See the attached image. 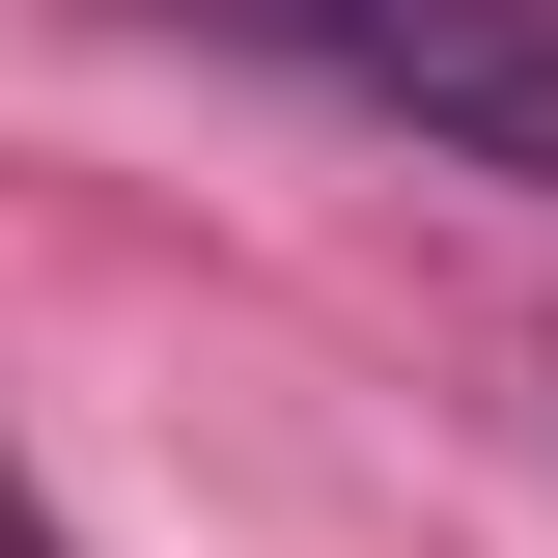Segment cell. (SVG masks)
<instances>
[{
    "mask_svg": "<svg viewBox=\"0 0 558 558\" xmlns=\"http://www.w3.org/2000/svg\"><path fill=\"white\" fill-rule=\"evenodd\" d=\"M363 112H418L447 168H531L558 196V0H279Z\"/></svg>",
    "mask_w": 558,
    "mask_h": 558,
    "instance_id": "obj_1",
    "label": "cell"
}]
</instances>
